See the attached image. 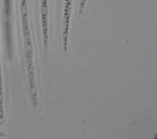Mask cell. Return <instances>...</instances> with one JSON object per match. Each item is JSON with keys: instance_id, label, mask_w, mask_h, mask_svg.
<instances>
[{"instance_id": "cell-1", "label": "cell", "mask_w": 157, "mask_h": 139, "mask_svg": "<svg viewBox=\"0 0 157 139\" xmlns=\"http://www.w3.org/2000/svg\"><path fill=\"white\" fill-rule=\"evenodd\" d=\"M4 118L3 110V95H2V71H1V62H0V123H2Z\"/></svg>"}, {"instance_id": "cell-2", "label": "cell", "mask_w": 157, "mask_h": 139, "mask_svg": "<svg viewBox=\"0 0 157 139\" xmlns=\"http://www.w3.org/2000/svg\"><path fill=\"white\" fill-rule=\"evenodd\" d=\"M86 0H81L80 6H79V11H78V12H79V14H82L84 7H85V5H86Z\"/></svg>"}, {"instance_id": "cell-3", "label": "cell", "mask_w": 157, "mask_h": 139, "mask_svg": "<svg viewBox=\"0 0 157 139\" xmlns=\"http://www.w3.org/2000/svg\"><path fill=\"white\" fill-rule=\"evenodd\" d=\"M9 9H10V0H6V14H9Z\"/></svg>"}]
</instances>
